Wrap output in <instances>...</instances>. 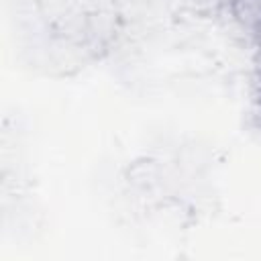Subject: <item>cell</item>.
I'll return each instance as SVG.
<instances>
[{
	"label": "cell",
	"instance_id": "obj_1",
	"mask_svg": "<svg viewBox=\"0 0 261 261\" xmlns=\"http://www.w3.org/2000/svg\"><path fill=\"white\" fill-rule=\"evenodd\" d=\"M230 10L237 22L245 29H261V0H230Z\"/></svg>",
	"mask_w": 261,
	"mask_h": 261
},
{
	"label": "cell",
	"instance_id": "obj_2",
	"mask_svg": "<svg viewBox=\"0 0 261 261\" xmlns=\"http://www.w3.org/2000/svg\"><path fill=\"white\" fill-rule=\"evenodd\" d=\"M259 55H261V45H259Z\"/></svg>",
	"mask_w": 261,
	"mask_h": 261
}]
</instances>
